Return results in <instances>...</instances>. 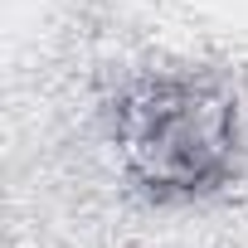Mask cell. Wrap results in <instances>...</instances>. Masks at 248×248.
I'll return each instance as SVG.
<instances>
[{"label":"cell","instance_id":"cell-1","mask_svg":"<svg viewBox=\"0 0 248 248\" xmlns=\"http://www.w3.org/2000/svg\"><path fill=\"white\" fill-rule=\"evenodd\" d=\"M127 161L151 190H204L229 166V102L200 83H151L127 112Z\"/></svg>","mask_w":248,"mask_h":248}]
</instances>
